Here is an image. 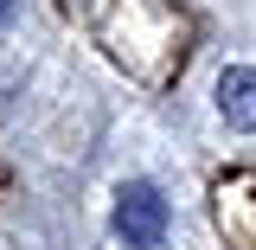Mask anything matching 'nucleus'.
<instances>
[{"label": "nucleus", "instance_id": "obj_3", "mask_svg": "<svg viewBox=\"0 0 256 250\" xmlns=\"http://www.w3.org/2000/svg\"><path fill=\"white\" fill-rule=\"evenodd\" d=\"M0 20H6V0H0Z\"/></svg>", "mask_w": 256, "mask_h": 250}, {"label": "nucleus", "instance_id": "obj_1", "mask_svg": "<svg viewBox=\"0 0 256 250\" xmlns=\"http://www.w3.org/2000/svg\"><path fill=\"white\" fill-rule=\"evenodd\" d=\"M166 224H173V212H166L160 186H148V180L122 186V199H116V237H122L128 250H160Z\"/></svg>", "mask_w": 256, "mask_h": 250}, {"label": "nucleus", "instance_id": "obj_2", "mask_svg": "<svg viewBox=\"0 0 256 250\" xmlns=\"http://www.w3.org/2000/svg\"><path fill=\"white\" fill-rule=\"evenodd\" d=\"M218 109L230 128H256V71H244V64H230L218 77Z\"/></svg>", "mask_w": 256, "mask_h": 250}]
</instances>
